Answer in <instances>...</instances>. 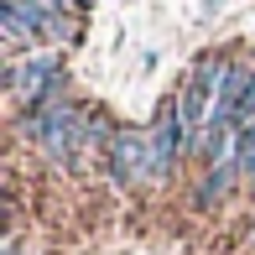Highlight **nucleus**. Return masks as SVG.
Wrapping results in <instances>:
<instances>
[{"label": "nucleus", "mask_w": 255, "mask_h": 255, "mask_svg": "<svg viewBox=\"0 0 255 255\" xmlns=\"http://www.w3.org/2000/svg\"><path fill=\"white\" fill-rule=\"evenodd\" d=\"M104 167H110L115 188L151 182V141H146V130H115L110 151H104Z\"/></svg>", "instance_id": "nucleus-1"}, {"label": "nucleus", "mask_w": 255, "mask_h": 255, "mask_svg": "<svg viewBox=\"0 0 255 255\" xmlns=\"http://www.w3.org/2000/svg\"><path fill=\"white\" fill-rule=\"evenodd\" d=\"M57 73H63V57H57L52 47H37L26 57H5V84H10V94H16L21 104H37L42 89H47Z\"/></svg>", "instance_id": "nucleus-2"}, {"label": "nucleus", "mask_w": 255, "mask_h": 255, "mask_svg": "<svg viewBox=\"0 0 255 255\" xmlns=\"http://www.w3.org/2000/svg\"><path fill=\"white\" fill-rule=\"evenodd\" d=\"M240 177H245V172H240V161H235V151H229L224 161H214V167L203 172V182H198V188H193V203H198V208H208V203H219V198H224V193H229V188H235V182H240Z\"/></svg>", "instance_id": "nucleus-3"}, {"label": "nucleus", "mask_w": 255, "mask_h": 255, "mask_svg": "<svg viewBox=\"0 0 255 255\" xmlns=\"http://www.w3.org/2000/svg\"><path fill=\"white\" fill-rule=\"evenodd\" d=\"M250 120H255V73H250V89H245L240 104H235V130H240V125H250Z\"/></svg>", "instance_id": "nucleus-4"}, {"label": "nucleus", "mask_w": 255, "mask_h": 255, "mask_svg": "<svg viewBox=\"0 0 255 255\" xmlns=\"http://www.w3.org/2000/svg\"><path fill=\"white\" fill-rule=\"evenodd\" d=\"M250 245H255V235H250Z\"/></svg>", "instance_id": "nucleus-5"}]
</instances>
